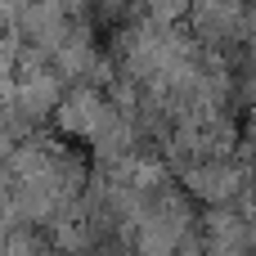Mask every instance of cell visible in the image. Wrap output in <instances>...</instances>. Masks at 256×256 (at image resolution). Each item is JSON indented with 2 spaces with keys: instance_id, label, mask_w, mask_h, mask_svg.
<instances>
[{
  "instance_id": "cell-1",
  "label": "cell",
  "mask_w": 256,
  "mask_h": 256,
  "mask_svg": "<svg viewBox=\"0 0 256 256\" xmlns=\"http://www.w3.org/2000/svg\"><path fill=\"white\" fill-rule=\"evenodd\" d=\"M117 117H122V112L104 99V90H94V86H72V90L63 94V104H58V112H54V135L81 140V144L90 148Z\"/></svg>"
},
{
  "instance_id": "cell-2",
  "label": "cell",
  "mask_w": 256,
  "mask_h": 256,
  "mask_svg": "<svg viewBox=\"0 0 256 256\" xmlns=\"http://www.w3.org/2000/svg\"><path fill=\"white\" fill-rule=\"evenodd\" d=\"M252 180H256L252 171L238 158H230V162H198V166H189L180 176V189L194 202H202V212H212V207H238V198L248 194Z\"/></svg>"
},
{
  "instance_id": "cell-3",
  "label": "cell",
  "mask_w": 256,
  "mask_h": 256,
  "mask_svg": "<svg viewBox=\"0 0 256 256\" xmlns=\"http://www.w3.org/2000/svg\"><path fill=\"white\" fill-rule=\"evenodd\" d=\"M63 94H68V86L58 81V72H54V63L45 68V72H27V76H18L14 81V108L27 117V122H36V126H50L54 122V112H58V104H63Z\"/></svg>"
},
{
  "instance_id": "cell-4",
  "label": "cell",
  "mask_w": 256,
  "mask_h": 256,
  "mask_svg": "<svg viewBox=\"0 0 256 256\" xmlns=\"http://www.w3.org/2000/svg\"><path fill=\"white\" fill-rule=\"evenodd\" d=\"M14 18H18V9L14 4H0V36H14Z\"/></svg>"
}]
</instances>
